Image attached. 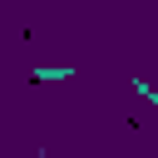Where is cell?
Masks as SVG:
<instances>
[{"instance_id":"6da1fadb","label":"cell","mask_w":158,"mask_h":158,"mask_svg":"<svg viewBox=\"0 0 158 158\" xmlns=\"http://www.w3.org/2000/svg\"><path fill=\"white\" fill-rule=\"evenodd\" d=\"M74 69H35V79H69Z\"/></svg>"}]
</instances>
